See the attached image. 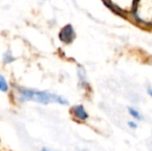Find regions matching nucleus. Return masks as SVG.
<instances>
[{
  "instance_id": "1",
  "label": "nucleus",
  "mask_w": 152,
  "mask_h": 151,
  "mask_svg": "<svg viewBox=\"0 0 152 151\" xmlns=\"http://www.w3.org/2000/svg\"><path fill=\"white\" fill-rule=\"evenodd\" d=\"M17 90L20 93V101H35L38 104H59V105L66 106L68 101L64 97L60 96L55 93H51L48 91H38L35 89L24 88V87H17Z\"/></svg>"
},
{
  "instance_id": "2",
  "label": "nucleus",
  "mask_w": 152,
  "mask_h": 151,
  "mask_svg": "<svg viewBox=\"0 0 152 151\" xmlns=\"http://www.w3.org/2000/svg\"><path fill=\"white\" fill-rule=\"evenodd\" d=\"M76 37V32L72 25H66L60 30L59 32V38L64 44H70Z\"/></svg>"
},
{
  "instance_id": "3",
  "label": "nucleus",
  "mask_w": 152,
  "mask_h": 151,
  "mask_svg": "<svg viewBox=\"0 0 152 151\" xmlns=\"http://www.w3.org/2000/svg\"><path fill=\"white\" fill-rule=\"evenodd\" d=\"M72 114L77 120L79 121H86L88 119L89 115L86 112L85 108L82 105H78V106H74L72 108Z\"/></svg>"
},
{
  "instance_id": "4",
  "label": "nucleus",
  "mask_w": 152,
  "mask_h": 151,
  "mask_svg": "<svg viewBox=\"0 0 152 151\" xmlns=\"http://www.w3.org/2000/svg\"><path fill=\"white\" fill-rule=\"evenodd\" d=\"M128 113L132 117H134V119H138V120H142L143 119V116L140 114V112L137 111L136 109H134V108H128Z\"/></svg>"
},
{
  "instance_id": "5",
  "label": "nucleus",
  "mask_w": 152,
  "mask_h": 151,
  "mask_svg": "<svg viewBox=\"0 0 152 151\" xmlns=\"http://www.w3.org/2000/svg\"><path fill=\"white\" fill-rule=\"evenodd\" d=\"M0 90L3 91V92H6L8 91V84L6 82V80L4 79L3 76L0 75Z\"/></svg>"
},
{
  "instance_id": "6",
  "label": "nucleus",
  "mask_w": 152,
  "mask_h": 151,
  "mask_svg": "<svg viewBox=\"0 0 152 151\" xmlns=\"http://www.w3.org/2000/svg\"><path fill=\"white\" fill-rule=\"evenodd\" d=\"M14 60H15V58H14V56L12 55V52H10V51H6V52L4 53V55H3L4 63H10V62H12Z\"/></svg>"
},
{
  "instance_id": "7",
  "label": "nucleus",
  "mask_w": 152,
  "mask_h": 151,
  "mask_svg": "<svg viewBox=\"0 0 152 151\" xmlns=\"http://www.w3.org/2000/svg\"><path fill=\"white\" fill-rule=\"evenodd\" d=\"M127 124H128V126H129L130 128H132V129H136L137 127H138V124H137L136 122H134V121H129Z\"/></svg>"
},
{
  "instance_id": "8",
  "label": "nucleus",
  "mask_w": 152,
  "mask_h": 151,
  "mask_svg": "<svg viewBox=\"0 0 152 151\" xmlns=\"http://www.w3.org/2000/svg\"><path fill=\"white\" fill-rule=\"evenodd\" d=\"M39 151H56V150H53V149H50V148H47V147H42V149Z\"/></svg>"
},
{
  "instance_id": "9",
  "label": "nucleus",
  "mask_w": 152,
  "mask_h": 151,
  "mask_svg": "<svg viewBox=\"0 0 152 151\" xmlns=\"http://www.w3.org/2000/svg\"><path fill=\"white\" fill-rule=\"evenodd\" d=\"M148 93H149V95L152 97V88H148Z\"/></svg>"
}]
</instances>
